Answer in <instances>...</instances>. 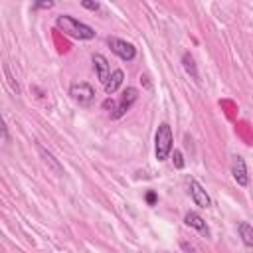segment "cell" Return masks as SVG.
Returning <instances> with one entry per match:
<instances>
[{"label":"cell","instance_id":"6da1fadb","mask_svg":"<svg viewBox=\"0 0 253 253\" xmlns=\"http://www.w3.org/2000/svg\"><path fill=\"white\" fill-rule=\"evenodd\" d=\"M55 28L59 32H63L65 36H69L73 40H79V42H89V40L95 38V30L89 24H85V22H81V20L69 16V14L57 16L55 18Z\"/></svg>","mask_w":253,"mask_h":253},{"label":"cell","instance_id":"7a4b0ae2","mask_svg":"<svg viewBox=\"0 0 253 253\" xmlns=\"http://www.w3.org/2000/svg\"><path fill=\"white\" fill-rule=\"evenodd\" d=\"M174 148V134L172 126L168 123H160L154 132V156L158 162H164L170 158V152Z\"/></svg>","mask_w":253,"mask_h":253},{"label":"cell","instance_id":"3957f363","mask_svg":"<svg viewBox=\"0 0 253 253\" xmlns=\"http://www.w3.org/2000/svg\"><path fill=\"white\" fill-rule=\"evenodd\" d=\"M107 45L111 47V51H113L119 59H123V61H126V63L136 57V47H134V43H130V42H126V40H123V38L107 36Z\"/></svg>","mask_w":253,"mask_h":253},{"label":"cell","instance_id":"277c9868","mask_svg":"<svg viewBox=\"0 0 253 253\" xmlns=\"http://www.w3.org/2000/svg\"><path fill=\"white\" fill-rule=\"evenodd\" d=\"M69 97H71L77 105L89 107V105L93 103V99H95V89H93V85L87 83V81H75V83H71V87H69Z\"/></svg>","mask_w":253,"mask_h":253},{"label":"cell","instance_id":"5b68a950","mask_svg":"<svg viewBox=\"0 0 253 253\" xmlns=\"http://www.w3.org/2000/svg\"><path fill=\"white\" fill-rule=\"evenodd\" d=\"M136 99H138V89H136V87H126V89L123 91L121 99L117 101V109H115V113H113L111 119H121V117H125V115L130 111V107L136 103Z\"/></svg>","mask_w":253,"mask_h":253},{"label":"cell","instance_id":"8992f818","mask_svg":"<svg viewBox=\"0 0 253 253\" xmlns=\"http://www.w3.org/2000/svg\"><path fill=\"white\" fill-rule=\"evenodd\" d=\"M188 192H190V198L194 200L196 206H200V208H210L211 206L210 194L206 192V188L196 178H188Z\"/></svg>","mask_w":253,"mask_h":253},{"label":"cell","instance_id":"52a82bcc","mask_svg":"<svg viewBox=\"0 0 253 253\" xmlns=\"http://www.w3.org/2000/svg\"><path fill=\"white\" fill-rule=\"evenodd\" d=\"M231 176L233 180L239 184V186H249V174H247V164H245V158L243 156H233L231 160Z\"/></svg>","mask_w":253,"mask_h":253},{"label":"cell","instance_id":"ba28073f","mask_svg":"<svg viewBox=\"0 0 253 253\" xmlns=\"http://www.w3.org/2000/svg\"><path fill=\"white\" fill-rule=\"evenodd\" d=\"M91 61H93V69H95V73H97V79L105 85L107 79H109V75H111V67H109L107 57H105L103 53H93Z\"/></svg>","mask_w":253,"mask_h":253},{"label":"cell","instance_id":"9c48e42d","mask_svg":"<svg viewBox=\"0 0 253 253\" xmlns=\"http://www.w3.org/2000/svg\"><path fill=\"white\" fill-rule=\"evenodd\" d=\"M36 148H38V152H40L42 160H43V162H45V164H47L55 174H63V164H61V162H59V160H57V158H55V156H53V154H51L43 144L36 142Z\"/></svg>","mask_w":253,"mask_h":253},{"label":"cell","instance_id":"30bf717a","mask_svg":"<svg viewBox=\"0 0 253 253\" xmlns=\"http://www.w3.org/2000/svg\"><path fill=\"white\" fill-rule=\"evenodd\" d=\"M184 223H186L188 227H192V229L200 231V233H206V235H210L208 223H206V221H204V217H202L200 213H196V211H188V213L184 215Z\"/></svg>","mask_w":253,"mask_h":253},{"label":"cell","instance_id":"8fae6325","mask_svg":"<svg viewBox=\"0 0 253 253\" xmlns=\"http://www.w3.org/2000/svg\"><path fill=\"white\" fill-rule=\"evenodd\" d=\"M123 81H125V73H123V69H115V71L109 75L107 83H105V93H107V95L117 93V89L123 85Z\"/></svg>","mask_w":253,"mask_h":253},{"label":"cell","instance_id":"7c38bea8","mask_svg":"<svg viewBox=\"0 0 253 253\" xmlns=\"http://www.w3.org/2000/svg\"><path fill=\"white\" fill-rule=\"evenodd\" d=\"M237 231H239V237H241L243 245L247 249H251L253 247V227H251V223L249 221H239L237 223Z\"/></svg>","mask_w":253,"mask_h":253},{"label":"cell","instance_id":"4fadbf2b","mask_svg":"<svg viewBox=\"0 0 253 253\" xmlns=\"http://www.w3.org/2000/svg\"><path fill=\"white\" fill-rule=\"evenodd\" d=\"M182 67H184V71L192 77V79H200V73H198V67H196V61H194V55L190 53V51H184L182 53Z\"/></svg>","mask_w":253,"mask_h":253},{"label":"cell","instance_id":"5bb4252c","mask_svg":"<svg viewBox=\"0 0 253 253\" xmlns=\"http://www.w3.org/2000/svg\"><path fill=\"white\" fill-rule=\"evenodd\" d=\"M2 67H4V75H6V83H8V87H10L14 93H20V85H18L16 77L12 75V71H10V65H8V63H4Z\"/></svg>","mask_w":253,"mask_h":253},{"label":"cell","instance_id":"9a60e30c","mask_svg":"<svg viewBox=\"0 0 253 253\" xmlns=\"http://www.w3.org/2000/svg\"><path fill=\"white\" fill-rule=\"evenodd\" d=\"M170 158H172V162H174V168H178V170H182L184 168V154L180 152V150H174V152H170Z\"/></svg>","mask_w":253,"mask_h":253},{"label":"cell","instance_id":"2e32d148","mask_svg":"<svg viewBox=\"0 0 253 253\" xmlns=\"http://www.w3.org/2000/svg\"><path fill=\"white\" fill-rule=\"evenodd\" d=\"M53 6H55L53 0H38L32 4V10H51Z\"/></svg>","mask_w":253,"mask_h":253},{"label":"cell","instance_id":"e0dca14e","mask_svg":"<svg viewBox=\"0 0 253 253\" xmlns=\"http://www.w3.org/2000/svg\"><path fill=\"white\" fill-rule=\"evenodd\" d=\"M103 109H105V111H109V115L113 117V113H115V109H117V101H115V99H111V97H109V99H105V101H103Z\"/></svg>","mask_w":253,"mask_h":253},{"label":"cell","instance_id":"ac0fdd59","mask_svg":"<svg viewBox=\"0 0 253 253\" xmlns=\"http://www.w3.org/2000/svg\"><path fill=\"white\" fill-rule=\"evenodd\" d=\"M81 6H83L85 10H91V12L101 10V4H99V2H91V0H81Z\"/></svg>","mask_w":253,"mask_h":253},{"label":"cell","instance_id":"d6986e66","mask_svg":"<svg viewBox=\"0 0 253 253\" xmlns=\"http://www.w3.org/2000/svg\"><path fill=\"white\" fill-rule=\"evenodd\" d=\"M0 136L2 138H10V132H8V125H6V121H4V117L0 115Z\"/></svg>","mask_w":253,"mask_h":253},{"label":"cell","instance_id":"ffe728a7","mask_svg":"<svg viewBox=\"0 0 253 253\" xmlns=\"http://www.w3.org/2000/svg\"><path fill=\"white\" fill-rule=\"evenodd\" d=\"M156 202H158L156 192H154V190H148V192H146V204H148V206H154Z\"/></svg>","mask_w":253,"mask_h":253},{"label":"cell","instance_id":"44dd1931","mask_svg":"<svg viewBox=\"0 0 253 253\" xmlns=\"http://www.w3.org/2000/svg\"><path fill=\"white\" fill-rule=\"evenodd\" d=\"M180 247H182V251H186V253H196L194 245H190V243H186V241H182V243H180Z\"/></svg>","mask_w":253,"mask_h":253},{"label":"cell","instance_id":"7402d4cb","mask_svg":"<svg viewBox=\"0 0 253 253\" xmlns=\"http://www.w3.org/2000/svg\"><path fill=\"white\" fill-rule=\"evenodd\" d=\"M140 83H142L144 87H150V83H148V77H146V75H140Z\"/></svg>","mask_w":253,"mask_h":253}]
</instances>
